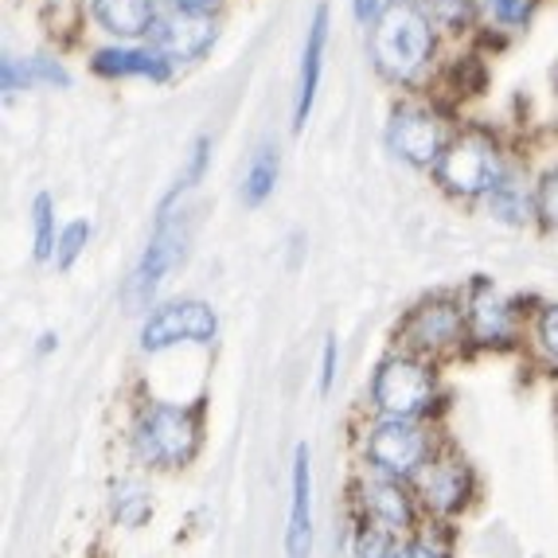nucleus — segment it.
I'll use <instances>...</instances> for the list:
<instances>
[{"mask_svg":"<svg viewBox=\"0 0 558 558\" xmlns=\"http://www.w3.org/2000/svg\"><path fill=\"white\" fill-rule=\"evenodd\" d=\"M211 141L207 137H196V145H192V153H187V165H184V172L177 177V184H172V192L165 196V204H160V211H172L177 207V199L184 196V192H192V187L204 180V168H207V157H211Z\"/></svg>","mask_w":558,"mask_h":558,"instance_id":"412c9836","label":"nucleus"},{"mask_svg":"<svg viewBox=\"0 0 558 558\" xmlns=\"http://www.w3.org/2000/svg\"><path fill=\"white\" fill-rule=\"evenodd\" d=\"M180 9H199V4H211V0H177Z\"/></svg>","mask_w":558,"mask_h":558,"instance_id":"473e14b6","label":"nucleus"},{"mask_svg":"<svg viewBox=\"0 0 558 558\" xmlns=\"http://www.w3.org/2000/svg\"><path fill=\"white\" fill-rule=\"evenodd\" d=\"M325 44H328V4L313 12L305 39V56H301V86H298V106H293V130H305L313 102H317L320 86V63H325Z\"/></svg>","mask_w":558,"mask_h":558,"instance_id":"4468645a","label":"nucleus"},{"mask_svg":"<svg viewBox=\"0 0 558 558\" xmlns=\"http://www.w3.org/2000/svg\"><path fill=\"white\" fill-rule=\"evenodd\" d=\"M379 0H355V20L360 24H367V20H379Z\"/></svg>","mask_w":558,"mask_h":558,"instance_id":"7c9ffc66","label":"nucleus"},{"mask_svg":"<svg viewBox=\"0 0 558 558\" xmlns=\"http://www.w3.org/2000/svg\"><path fill=\"white\" fill-rule=\"evenodd\" d=\"M336 363H340L336 336H325V348H320V375H317V391L320 395H328L336 387Z\"/></svg>","mask_w":558,"mask_h":558,"instance_id":"cd10ccee","label":"nucleus"},{"mask_svg":"<svg viewBox=\"0 0 558 558\" xmlns=\"http://www.w3.org/2000/svg\"><path fill=\"white\" fill-rule=\"evenodd\" d=\"M402 558H449V550L426 531H414L410 539H402Z\"/></svg>","mask_w":558,"mask_h":558,"instance_id":"a878e982","label":"nucleus"},{"mask_svg":"<svg viewBox=\"0 0 558 558\" xmlns=\"http://www.w3.org/2000/svg\"><path fill=\"white\" fill-rule=\"evenodd\" d=\"M391 149L418 168L438 165L441 153H446V130H441V121L429 110H422V106H399V110L391 113Z\"/></svg>","mask_w":558,"mask_h":558,"instance_id":"f8f14e48","label":"nucleus"},{"mask_svg":"<svg viewBox=\"0 0 558 558\" xmlns=\"http://www.w3.org/2000/svg\"><path fill=\"white\" fill-rule=\"evenodd\" d=\"M372 407L379 418L422 422L429 410L438 407V375H434V363L410 352L387 355L372 375Z\"/></svg>","mask_w":558,"mask_h":558,"instance_id":"7ed1b4c3","label":"nucleus"},{"mask_svg":"<svg viewBox=\"0 0 558 558\" xmlns=\"http://www.w3.org/2000/svg\"><path fill=\"white\" fill-rule=\"evenodd\" d=\"M110 512L121 527H141L153 515V493L141 476H121L110 493Z\"/></svg>","mask_w":558,"mask_h":558,"instance_id":"6ab92c4d","label":"nucleus"},{"mask_svg":"<svg viewBox=\"0 0 558 558\" xmlns=\"http://www.w3.org/2000/svg\"><path fill=\"white\" fill-rule=\"evenodd\" d=\"M219 332L211 305L204 301H172L160 305L145 325H141V348L145 352H168L177 344H211Z\"/></svg>","mask_w":558,"mask_h":558,"instance_id":"9d476101","label":"nucleus"},{"mask_svg":"<svg viewBox=\"0 0 558 558\" xmlns=\"http://www.w3.org/2000/svg\"><path fill=\"white\" fill-rule=\"evenodd\" d=\"M32 227H36V258L47 262L56 258V204H51V196L47 192H39L36 204H32Z\"/></svg>","mask_w":558,"mask_h":558,"instance_id":"4be33fe9","label":"nucleus"},{"mask_svg":"<svg viewBox=\"0 0 558 558\" xmlns=\"http://www.w3.org/2000/svg\"><path fill=\"white\" fill-rule=\"evenodd\" d=\"M484 207H488L493 219H500V223H508V227L531 223V215H535L531 192L512 177V172H500V177H496V184L484 192Z\"/></svg>","mask_w":558,"mask_h":558,"instance_id":"f3484780","label":"nucleus"},{"mask_svg":"<svg viewBox=\"0 0 558 558\" xmlns=\"http://www.w3.org/2000/svg\"><path fill=\"white\" fill-rule=\"evenodd\" d=\"M488 9H493L504 24H520V20H527L531 0H488Z\"/></svg>","mask_w":558,"mask_h":558,"instance_id":"c756f323","label":"nucleus"},{"mask_svg":"<svg viewBox=\"0 0 558 558\" xmlns=\"http://www.w3.org/2000/svg\"><path fill=\"white\" fill-rule=\"evenodd\" d=\"M469 340V308L453 298H429L418 308H410V317L399 325V344L410 355L438 360L453 355Z\"/></svg>","mask_w":558,"mask_h":558,"instance_id":"423d86ee","label":"nucleus"},{"mask_svg":"<svg viewBox=\"0 0 558 558\" xmlns=\"http://www.w3.org/2000/svg\"><path fill=\"white\" fill-rule=\"evenodd\" d=\"M539 215L547 227H558V165L550 168L539 184Z\"/></svg>","mask_w":558,"mask_h":558,"instance_id":"bb28decb","label":"nucleus"},{"mask_svg":"<svg viewBox=\"0 0 558 558\" xmlns=\"http://www.w3.org/2000/svg\"><path fill=\"white\" fill-rule=\"evenodd\" d=\"M274 184H278V149H274V145H262V149L251 157L246 180H242V204L246 207L266 204Z\"/></svg>","mask_w":558,"mask_h":558,"instance_id":"aec40b11","label":"nucleus"},{"mask_svg":"<svg viewBox=\"0 0 558 558\" xmlns=\"http://www.w3.org/2000/svg\"><path fill=\"white\" fill-rule=\"evenodd\" d=\"M355 512H360L363 527H379L395 539H410L422 520L418 496L410 488V481H395V476L363 473L352 488Z\"/></svg>","mask_w":558,"mask_h":558,"instance_id":"39448f33","label":"nucleus"},{"mask_svg":"<svg viewBox=\"0 0 558 558\" xmlns=\"http://www.w3.org/2000/svg\"><path fill=\"white\" fill-rule=\"evenodd\" d=\"M133 457L149 469H184L204 446V407L199 402H145L130 429Z\"/></svg>","mask_w":558,"mask_h":558,"instance_id":"f257e3e1","label":"nucleus"},{"mask_svg":"<svg viewBox=\"0 0 558 558\" xmlns=\"http://www.w3.org/2000/svg\"><path fill=\"white\" fill-rule=\"evenodd\" d=\"M355 558H402V539L379 527H355Z\"/></svg>","mask_w":558,"mask_h":558,"instance_id":"5701e85b","label":"nucleus"},{"mask_svg":"<svg viewBox=\"0 0 558 558\" xmlns=\"http://www.w3.org/2000/svg\"><path fill=\"white\" fill-rule=\"evenodd\" d=\"M434 4V12H438L446 24H453V28H461L469 20V12H473V0H429Z\"/></svg>","mask_w":558,"mask_h":558,"instance_id":"c85d7f7f","label":"nucleus"},{"mask_svg":"<svg viewBox=\"0 0 558 558\" xmlns=\"http://www.w3.org/2000/svg\"><path fill=\"white\" fill-rule=\"evenodd\" d=\"M215 39V24L207 12L199 9H180L157 28V51L172 63V59H196L204 56Z\"/></svg>","mask_w":558,"mask_h":558,"instance_id":"ddd939ff","label":"nucleus"},{"mask_svg":"<svg viewBox=\"0 0 558 558\" xmlns=\"http://www.w3.org/2000/svg\"><path fill=\"white\" fill-rule=\"evenodd\" d=\"M187 211L184 207H172V211H160L157 215V231H153L149 246L141 254L137 270H133L130 286H125V305L133 308H145L153 298H157V289L165 286V278L177 270V262L184 258V246H187Z\"/></svg>","mask_w":558,"mask_h":558,"instance_id":"0eeeda50","label":"nucleus"},{"mask_svg":"<svg viewBox=\"0 0 558 558\" xmlns=\"http://www.w3.org/2000/svg\"><path fill=\"white\" fill-rule=\"evenodd\" d=\"M59 344V340H56V332H44V336H39V348H36V352L39 355H47V352H51V348H56Z\"/></svg>","mask_w":558,"mask_h":558,"instance_id":"2f4dec72","label":"nucleus"},{"mask_svg":"<svg viewBox=\"0 0 558 558\" xmlns=\"http://www.w3.org/2000/svg\"><path fill=\"white\" fill-rule=\"evenodd\" d=\"M414 496H418V508L434 520H453L469 500H473V469L453 446L441 441L438 453L429 457L422 473L410 481Z\"/></svg>","mask_w":558,"mask_h":558,"instance_id":"6e6552de","label":"nucleus"},{"mask_svg":"<svg viewBox=\"0 0 558 558\" xmlns=\"http://www.w3.org/2000/svg\"><path fill=\"white\" fill-rule=\"evenodd\" d=\"M515 336V313L508 301H500L496 293L481 289L473 301H469V340L473 344H508Z\"/></svg>","mask_w":558,"mask_h":558,"instance_id":"2eb2a0df","label":"nucleus"},{"mask_svg":"<svg viewBox=\"0 0 558 558\" xmlns=\"http://www.w3.org/2000/svg\"><path fill=\"white\" fill-rule=\"evenodd\" d=\"M94 16L113 36H141L153 24V0H94Z\"/></svg>","mask_w":558,"mask_h":558,"instance_id":"a211bd4d","label":"nucleus"},{"mask_svg":"<svg viewBox=\"0 0 558 558\" xmlns=\"http://www.w3.org/2000/svg\"><path fill=\"white\" fill-rule=\"evenodd\" d=\"M94 71L98 75H141L153 78V83H165L168 78V59L160 51H133V47H110V51H98L94 56Z\"/></svg>","mask_w":558,"mask_h":558,"instance_id":"dca6fc26","label":"nucleus"},{"mask_svg":"<svg viewBox=\"0 0 558 558\" xmlns=\"http://www.w3.org/2000/svg\"><path fill=\"white\" fill-rule=\"evenodd\" d=\"M438 434L426 422H410V418H379L363 429L360 453L367 473L395 476V481H414L422 473L429 457L438 453Z\"/></svg>","mask_w":558,"mask_h":558,"instance_id":"f03ea898","label":"nucleus"},{"mask_svg":"<svg viewBox=\"0 0 558 558\" xmlns=\"http://www.w3.org/2000/svg\"><path fill=\"white\" fill-rule=\"evenodd\" d=\"M86 242H90V223L86 219H75V223H66L63 234H59V246H56V266L59 270H71L78 262V254L86 251Z\"/></svg>","mask_w":558,"mask_h":558,"instance_id":"b1692460","label":"nucleus"},{"mask_svg":"<svg viewBox=\"0 0 558 558\" xmlns=\"http://www.w3.org/2000/svg\"><path fill=\"white\" fill-rule=\"evenodd\" d=\"M500 177V160H496V145L488 133L469 130L446 145L438 160V180L453 196H484Z\"/></svg>","mask_w":558,"mask_h":558,"instance_id":"1a4fd4ad","label":"nucleus"},{"mask_svg":"<svg viewBox=\"0 0 558 558\" xmlns=\"http://www.w3.org/2000/svg\"><path fill=\"white\" fill-rule=\"evenodd\" d=\"M429 47H434L429 20L414 4H407V0L387 4L383 16L375 20V32H372L375 66L387 78H395V83H410V78L418 75L429 59Z\"/></svg>","mask_w":558,"mask_h":558,"instance_id":"20e7f679","label":"nucleus"},{"mask_svg":"<svg viewBox=\"0 0 558 558\" xmlns=\"http://www.w3.org/2000/svg\"><path fill=\"white\" fill-rule=\"evenodd\" d=\"M286 558H313V453L305 441L293 446V461H289Z\"/></svg>","mask_w":558,"mask_h":558,"instance_id":"9b49d317","label":"nucleus"},{"mask_svg":"<svg viewBox=\"0 0 558 558\" xmlns=\"http://www.w3.org/2000/svg\"><path fill=\"white\" fill-rule=\"evenodd\" d=\"M535 340H539L543 352L558 363V305H547L539 313V320H535Z\"/></svg>","mask_w":558,"mask_h":558,"instance_id":"393cba45","label":"nucleus"}]
</instances>
